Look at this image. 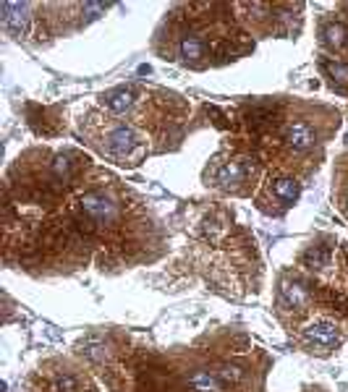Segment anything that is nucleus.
Segmentation results:
<instances>
[{
    "instance_id": "9",
    "label": "nucleus",
    "mask_w": 348,
    "mask_h": 392,
    "mask_svg": "<svg viewBox=\"0 0 348 392\" xmlns=\"http://www.w3.org/2000/svg\"><path fill=\"white\" fill-rule=\"evenodd\" d=\"M319 34H322V42H325L330 50H335V52L348 45V31H346L343 24H338V21H328V24L322 27Z\"/></svg>"
},
{
    "instance_id": "5",
    "label": "nucleus",
    "mask_w": 348,
    "mask_h": 392,
    "mask_svg": "<svg viewBox=\"0 0 348 392\" xmlns=\"http://www.w3.org/2000/svg\"><path fill=\"white\" fill-rule=\"evenodd\" d=\"M176 52H179V60L181 63H186V66H204L209 58V48L207 42L199 37V34H183L179 39V45H176Z\"/></svg>"
},
{
    "instance_id": "2",
    "label": "nucleus",
    "mask_w": 348,
    "mask_h": 392,
    "mask_svg": "<svg viewBox=\"0 0 348 392\" xmlns=\"http://www.w3.org/2000/svg\"><path fill=\"white\" fill-rule=\"evenodd\" d=\"M283 141L293 155H307L319 141V123H312L309 115L291 118L286 131H283Z\"/></svg>"
},
{
    "instance_id": "11",
    "label": "nucleus",
    "mask_w": 348,
    "mask_h": 392,
    "mask_svg": "<svg viewBox=\"0 0 348 392\" xmlns=\"http://www.w3.org/2000/svg\"><path fill=\"white\" fill-rule=\"evenodd\" d=\"M280 293H283V298H288V301H291L293 306L307 304V293H304V288H301L298 283H286V285H283V290H280Z\"/></svg>"
},
{
    "instance_id": "13",
    "label": "nucleus",
    "mask_w": 348,
    "mask_h": 392,
    "mask_svg": "<svg viewBox=\"0 0 348 392\" xmlns=\"http://www.w3.org/2000/svg\"><path fill=\"white\" fill-rule=\"evenodd\" d=\"M343 209L348 212V186H346V191H343Z\"/></svg>"
},
{
    "instance_id": "6",
    "label": "nucleus",
    "mask_w": 348,
    "mask_h": 392,
    "mask_svg": "<svg viewBox=\"0 0 348 392\" xmlns=\"http://www.w3.org/2000/svg\"><path fill=\"white\" fill-rule=\"evenodd\" d=\"M0 13H3V27L8 34L21 37L27 31V24H29V6L27 3H3Z\"/></svg>"
},
{
    "instance_id": "8",
    "label": "nucleus",
    "mask_w": 348,
    "mask_h": 392,
    "mask_svg": "<svg viewBox=\"0 0 348 392\" xmlns=\"http://www.w3.org/2000/svg\"><path fill=\"white\" fill-rule=\"evenodd\" d=\"M186 384H189L191 392H223V379H220V374L204 372V369L191 372Z\"/></svg>"
},
{
    "instance_id": "4",
    "label": "nucleus",
    "mask_w": 348,
    "mask_h": 392,
    "mask_svg": "<svg viewBox=\"0 0 348 392\" xmlns=\"http://www.w3.org/2000/svg\"><path fill=\"white\" fill-rule=\"evenodd\" d=\"M81 215L92 223H113L118 217V204L102 191H87L81 196Z\"/></svg>"
},
{
    "instance_id": "1",
    "label": "nucleus",
    "mask_w": 348,
    "mask_h": 392,
    "mask_svg": "<svg viewBox=\"0 0 348 392\" xmlns=\"http://www.w3.org/2000/svg\"><path fill=\"white\" fill-rule=\"evenodd\" d=\"M92 141L102 155L118 160L120 165H137L147 152L144 139L137 134V128L123 123V120H108L105 126L95 131Z\"/></svg>"
},
{
    "instance_id": "3",
    "label": "nucleus",
    "mask_w": 348,
    "mask_h": 392,
    "mask_svg": "<svg viewBox=\"0 0 348 392\" xmlns=\"http://www.w3.org/2000/svg\"><path fill=\"white\" fill-rule=\"evenodd\" d=\"M340 330L330 322H314L304 330V345L309 348V353H317V356H328L340 345Z\"/></svg>"
},
{
    "instance_id": "12",
    "label": "nucleus",
    "mask_w": 348,
    "mask_h": 392,
    "mask_svg": "<svg viewBox=\"0 0 348 392\" xmlns=\"http://www.w3.org/2000/svg\"><path fill=\"white\" fill-rule=\"evenodd\" d=\"M58 387L66 392H76V382L71 379V377H63V379H58Z\"/></svg>"
},
{
    "instance_id": "7",
    "label": "nucleus",
    "mask_w": 348,
    "mask_h": 392,
    "mask_svg": "<svg viewBox=\"0 0 348 392\" xmlns=\"http://www.w3.org/2000/svg\"><path fill=\"white\" fill-rule=\"evenodd\" d=\"M249 178V170L244 162L239 160H233V162H225V165L218 167V173H215V183L220 188H230V186H239Z\"/></svg>"
},
{
    "instance_id": "10",
    "label": "nucleus",
    "mask_w": 348,
    "mask_h": 392,
    "mask_svg": "<svg viewBox=\"0 0 348 392\" xmlns=\"http://www.w3.org/2000/svg\"><path fill=\"white\" fill-rule=\"evenodd\" d=\"M272 194H275V199L283 206H291L298 199V194H301V186H298L293 178H278L272 183Z\"/></svg>"
}]
</instances>
